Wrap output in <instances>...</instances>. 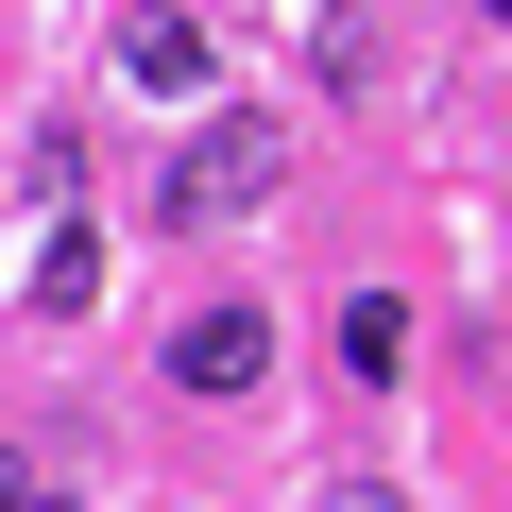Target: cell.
Instances as JSON below:
<instances>
[{
    "mask_svg": "<svg viewBox=\"0 0 512 512\" xmlns=\"http://www.w3.org/2000/svg\"><path fill=\"white\" fill-rule=\"evenodd\" d=\"M274 188H291V120H274V103H222V120L171 154V239H222V222L274 205Z\"/></svg>",
    "mask_w": 512,
    "mask_h": 512,
    "instance_id": "1",
    "label": "cell"
},
{
    "mask_svg": "<svg viewBox=\"0 0 512 512\" xmlns=\"http://www.w3.org/2000/svg\"><path fill=\"white\" fill-rule=\"evenodd\" d=\"M256 376H274V308H188V325H171V393L222 410V393H256Z\"/></svg>",
    "mask_w": 512,
    "mask_h": 512,
    "instance_id": "2",
    "label": "cell"
},
{
    "mask_svg": "<svg viewBox=\"0 0 512 512\" xmlns=\"http://www.w3.org/2000/svg\"><path fill=\"white\" fill-rule=\"evenodd\" d=\"M120 69H137V86H154V103H188V86H205V69H222V35H205V18H188V0H137V18H120Z\"/></svg>",
    "mask_w": 512,
    "mask_h": 512,
    "instance_id": "3",
    "label": "cell"
},
{
    "mask_svg": "<svg viewBox=\"0 0 512 512\" xmlns=\"http://www.w3.org/2000/svg\"><path fill=\"white\" fill-rule=\"evenodd\" d=\"M342 359H359V376H393V359H410V308H393V291H359V308H342Z\"/></svg>",
    "mask_w": 512,
    "mask_h": 512,
    "instance_id": "4",
    "label": "cell"
},
{
    "mask_svg": "<svg viewBox=\"0 0 512 512\" xmlns=\"http://www.w3.org/2000/svg\"><path fill=\"white\" fill-rule=\"evenodd\" d=\"M325 512H410V495H393V478H342V495H325Z\"/></svg>",
    "mask_w": 512,
    "mask_h": 512,
    "instance_id": "5",
    "label": "cell"
},
{
    "mask_svg": "<svg viewBox=\"0 0 512 512\" xmlns=\"http://www.w3.org/2000/svg\"><path fill=\"white\" fill-rule=\"evenodd\" d=\"M18 495H35V461H18V444H0V512H18Z\"/></svg>",
    "mask_w": 512,
    "mask_h": 512,
    "instance_id": "6",
    "label": "cell"
},
{
    "mask_svg": "<svg viewBox=\"0 0 512 512\" xmlns=\"http://www.w3.org/2000/svg\"><path fill=\"white\" fill-rule=\"evenodd\" d=\"M18 512H69V495H18Z\"/></svg>",
    "mask_w": 512,
    "mask_h": 512,
    "instance_id": "7",
    "label": "cell"
},
{
    "mask_svg": "<svg viewBox=\"0 0 512 512\" xmlns=\"http://www.w3.org/2000/svg\"><path fill=\"white\" fill-rule=\"evenodd\" d=\"M495 18H512V0H495Z\"/></svg>",
    "mask_w": 512,
    "mask_h": 512,
    "instance_id": "8",
    "label": "cell"
}]
</instances>
